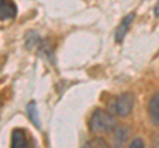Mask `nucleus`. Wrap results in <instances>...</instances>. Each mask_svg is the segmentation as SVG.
<instances>
[{
    "label": "nucleus",
    "mask_w": 159,
    "mask_h": 148,
    "mask_svg": "<svg viewBox=\"0 0 159 148\" xmlns=\"http://www.w3.org/2000/svg\"><path fill=\"white\" fill-rule=\"evenodd\" d=\"M117 126V120L111 112L105 110H96L89 122V128L93 134H105L114 130Z\"/></svg>",
    "instance_id": "obj_1"
},
{
    "label": "nucleus",
    "mask_w": 159,
    "mask_h": 148,
    "mask_svg": "<svg viewBox=\"0 0 159 148\" xmlns=\"http://www.w3.org/2000/svg\"><path fill=\"white\" fill-rule=\"evenodd\" d=\"M110 107L114 114H117L119 116H127V115H130V112L134 107V98L130 93L121 94L117 98H114Z\"/></svg>",
    "instance_id": "obj_2"
},
{
    "label": "nucleus",
    "mask_w": 159,
    "mask_h": 148,
    "mask_svg": "<svg viewBox=\"0 0 159 148\" xmlns=\"http://www.w3.org/2000/svg\"><path fill=\"white\" fill-rule=\"evenodd\" d=\"M17 13V8L12 0H0V19L2 21L13 19Z\"/></svg>",
    "instance_id": "obj_3"
},
{
    "label": "nucleus",
    "mask_w": 159,
    "mask_h": 148,
    "mask_svg": "<svg viewBox=\"0 0 159 148\" xmlns=\"http://www.w3.org/2000/svg\"><path fill=\"white\" fill-rule=\"evenodd\" d=\"M134 17H135V15H134V13H129V15H126V16L122 19V21L119 23L118 28L116 29V41L117 42H122V40L125 38L129 28H130V24L134 20Z\"/></svg>",
    "instance_id": "obj_4"
},
{
    "label": "nucleus",
    "mask_w": 159,
    "mask_h": 148,
    "mask_svg": "<svg viewBox=\"0 0 159 148\" xmlns=\"http://www.w3.org/2000/svg\"><path fill=\"white\" fill-rule=\"evenodd\" d=\"M148 116L154 126L159 127V93L154 94L148 103Z\"/></svg>",
    "instance_id": "obj_5"
},
{
    "label": "nucleus",
    "mask_w": 159,
    "mask_h": 148,
    "mask_svg": "<svg viewBox=\"0 0 159 148\" xmlns=\"http://www.w3.org/2000/svg\"><path fill=\"white\" fill-rule=\"evenodd\" d=\"M11 147L13 148H23L28 147V140H27V134L21 128H16L12 131L11 136Z\"/></svg>",
    "instance_id": "obj_6"
},
{
    "label": "nucleus",
    "mask_w": 159,
    "mask_h": 148,
    "mask_svg": "<svg viewBox=\"0 0 159 148\" xmlns=\"http://www.w3.org/2000/svg\"><path fill=\"white\" fill-rule=\"evenodd\" d=\"M27 115L29 118L34 126H36L39 130L41 128V122H40V118H39V111H37V107H36V102L34 101H31L27 105Z\"/></svg>",
    "instance_id": "obj_7"
},
{
    "label": "nucleus",
    "mask_w": 159,
    "mask_h": 148,
    "mask_svg": "<svg viewBox=\"0 0 159 148\" xmlns=\"http://www.w3.org/2000/svg\"><path fill=\"white\" fill-rule=\"evenodd\" d=\"M129 128L126 126H122V127H118L116 130V134H114V140H116V144L117 146H123L129 137Z\"/></svg>",
    "instance_id": "obj_8"
},
{
    "label": "nucleus",
    "mask_w": 159,
    "mask_h": 148,
    "mask_svg": "<svg viewBox=\"0 0 159 148\" xmlns=\"http://www.w3.org/2000/svg\"><path fill=\"white\" fill-rule=\"evenodd\" d=\"M130 147H131V148H141V147H145V143H143L142 139L137 137V139H134V140L130 143Z\"/></svg>",
    "instance_id": "obj_9"
},
{
    "label": "nucleus",
    "mask_w": 159,
    "mask_h": 148,
    "mask_svg": "<svg viewBox=\"0 0 159 148\" xmlns=\"http://www.w3.org/2000/svg\"><path fill=\"white\" fill-rule=\"evenodd\" d=\"M154 13H155V16H159V2L157 3L155 8H154Z\"/></svg>",
    "instance_id": "obj_10"
}]
</instances>
